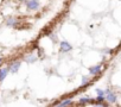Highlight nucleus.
I'll return each mask as SVG.
<instances>
[{
  "instance_id": "f257e3e1",
  "label": "nucleus",
  "mask_w": 121,
  "mask_h": 107,
  "mask_svg": "<svg viewBox=\"0 0 121 107\" xmlns=\"http://www.w3.org/2000/svg\"><path fill=\"white\" fill-rule=\"evenodd\" d=\"M104 100H107L108 102L113 103V102L116 101V94L114 92L109 90V89H106L104 90Z\"/></svg>"
},
{
  "instance_id": "f03ea898",
  "label": "nucleus",
  "mask_w": 121,
  "mask_h": 107,
  "mask_svg": "<svg viewBox=\"0 0 121 107\" xmlns=\"http://www.w3.org/2000/svg\"><path fill=\"white\" fill-rule=\"evenodd\" d=\"M26 7L30 11H36V10L39 9V3L37 1V0H29V1L26 3Z\"/></svg>"
},
{
  "instance_id": "7ed1b4c3",
  "label": "nucleus",
  "mask_w": 121,
  "mask_h": 107,
  "mask_svg": "<svg viewBox=\"0 0 121 107\" xmlns=\"http://www.w3.org/2000/svg\"><path fill=\"white\" fill-rule=\"evenodd\" d=\"M59 46H60V51H62V52H69V51H71V49H73L71 44L68 43L67 40L60 42V43H59Z\"/></svg>"
},
{
  "instance_id": "20e7f679",
  "label": "nucleus",
  "mask_w": 121,
  "mask_h": 107,
  "mask_svg": "<svg viewBox=\"0 0 121 107\" xmlns=\"http://www.w3.org/2000/svg\"><path fill=\"white\" fill-rule=\"evenodd\" d=\"M20 66H22V62H20V61H13V63L9 67V71H11V73L16 74V73L19 70Z\"/></svg>"
},
{
  "instance_id": "39448f33",
  "label": "nucleus",
  "mask_w": 121,
  "mask_h": 107,
  "mask_svg": "<svg viewBox=\"0 0 121 107\" xmlns=\"http://www.w3.org/2000/svg\"><path fill=\"white\" fill-rule=\"evenodd\" d=\"M89 73L91 75H99L102 73V66L101 64H97V66H94L91 68H89Z\"/></svg>"
},
{
  "instance_id": "423d86ee",
  "label": "nucleus",
  "mask_w": 121,
  "mask_h": 107,
  "mask_svg": "<svg viewBox=\"0 0 121 107\" xmlns=\"http://www.w3.org/2000/svg\"><path fill=\"white\" fill-rule=\"evenodd\" d=\"M88 103H95V100L94 99H88V98H82L81 100H80V102H78V105H88Z\"/></svg>"
},
{
  "instance_id": "0eeeda50",
  "label": "nucleus",
  "mask_w": 121,
  "mask_h": 107,
  "mask_svg": "<svg viewBox=\"0 0 121 107\" xmlns=\"http://www.w3.org/2000/svg\"><path fill=\"white\" fill-rule=\"evenodd\" d=\"M73 103V100L71 99H65L63 101H60V102H56L55 105H58V106H70Z\"/></svg>"
},
{
  "instance_id": "6e6552de",
  "label": "nucleus",
  "mask_w": 121,
  "mask_h": 107,
  "mask_svg": "<svg viewBox=\"0 0 121 107\" xmlns=\"http://www.w3.org/2000/svg\"><path fill=\"white\" fill-rule=\"evenodd\" d=\"M6 25H9V26H17L18 25V20L16 18H9L6 20Z\"/></svg>"
},
{
  "instance_id": "1a4fd4ad",
  "label": "nucleus",
  "mask_w": 121,
  "mask_h": 107,
  "mask_svg": "<svg viewBox=\"0 0 121 107\" xmlns=\"http://www.w3.org/2000/svg\"><path fill=\"white\" fill-rule=\"evenodd\" d=\"M7 73H9V69H7V68H3V69H0V82H1V81L6 77Z\"/></svg>"
},
{
  "instance_id": "9d476101",
  "label": "nucleus",
  "mask_w": 121,
  "mask_h": 107,
  "mask_svg": "<svg viewBox=\"0 0 121 107\" xmlns=\"http://www.w3.org/2000/svg\"><path fill=\"white\" fill-rule=\"evenodd\" d=\"M90 83V79L88 76H83L82 77V87H87Z\"/></svg>"
},
{
  "instance_id": "9b49d317",
  "label": "nucleus",
  "mask_w": 121,
  "mask_h": 107,
  "mask_svg": "<svg viewBox=\"0 0 121 107\" xmlns=\"http://www.w3.org/2000/svg\"><path fill=\"white\" fill-rule=\"evenodd\" d=\"M36 60H37L36 55H29V56H26V62H29V63H33V62H36Z\"/></svg>"
},
{
  "instance_id": "f8f14e48",
  "label": "nucleus",
  "mask_w": 121,
  "mask_h": 107,
  "mask_svg": "<svg viewBox=\"0 0 121 107\" xmlns=\"http://www.w3.org/2000/svg\"><path fill=\"white\" fill-rule=\"evenodd\" d=\"M103 101H104V96H102V95H97V99L95 100V103H97V105H102Z\"/></svg>"
},
{
  "instance_id": "ddd939ff",
  "label": "nucleus",
  "mask_w": 121,
  "mask_h": 107,
  "mask_svg": "<svg viewBox=\"0 0 121 107\" xmlns=\"http://www.w3.org/2000/svg\"><path fill=\"white\" fill-rule=\"evenodd\" d=\"M96 93H97V95L104 96V90H102V89H96Z\"/></svg>"
},
{
  "instance_id": "4468645a",
  "label": "nucleus",
  "mask_w": 121,
  "mask_h": 107,
  "mask_svg": "<svg viewBox=\"0 0 121 107\" xmlns=\"http://www.w3.org/2000/svg\"><path fill=\"white\" fill-rule=\"evenodd\" d=\"M1 64H3V58L0 57V67H1Z\"/></svg>"
},
{
  "instance_id": "2eb2a0df",
  "label": "nucleus",
  "mask_w": 121,
  "mask_h": 107,
  "mask_svg": "<svg viewBox=\"0 0 121 107\" xmlns=\"http://www.w3.org/2000/svg\"><path fill=\"white\" fill-rule=\"evenodd\" d=\"M19 1H24V0H19Z\"/></svg>"
},
{
  "instance_id": "dca6fc26",
  "label": "nucleus",
  "mask_w": 121,
  "mask_h": 107,
  "mask_svg": "<svg viewBox=\"0 0 121 107\" xmlns=\"http://www.w3.org/2000/svg\"><path fill=\"white\" fill-rule=\"evenodd\" d=\"M37 1H39V0H37Z\"/></svg>"
}]
</instances>
